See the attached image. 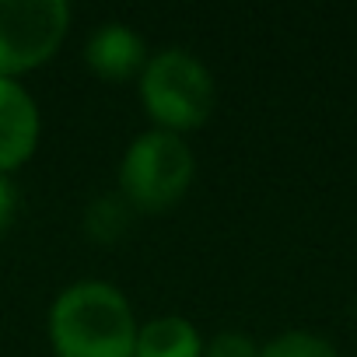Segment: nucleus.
Returning a JSON list of instances; mask_svg holds the SVG:
<instances>
[{
  "instance_id": "nucleus-1",
  "label": "nucleus",
  "mask_w": 357,
  "mask_h": 357,
  "mask_svg": "<svg viewBox=\"0 0 357 357\" xmlns=\"http://www.w3.org/2000/svg\"><path fill=\"white\" fill-rule=\"evenodd\" d=\"M137 329L126 294L109 280L67 284L46 315L56 357H133Z\"/></svg>"
},
{
  "instance_id": "nucleus-2",
  "label": "nucleus",
  "mask_w": 357,
  "mask_h": 357,
  "mask_svg": "<svg viewBox=\"0 0 357 357\" xmlns=\"http://www.w3.org/2000/svg\"><path fill=\"white\" fill-rule=\"evenodd\" d=\"M140 102L158 130L186 133L211 119L218 105V84L211 67L183 46H165L147 56L137 77Z\"/></svg>"
},
{
  "instance_id": "nucleus-3",
  "label": "nucleus",
  "mask_w": 357,
  "mask_h": 357,
  "mask_svg": "<svg viewBox=\"0 0 357 357\" xmlns=\"http://www.w3.org/2000/svg\"><path fill=\"white\" fill-rule=\"evenodd\" d=\"M197 178V154L183 133L144 130L137 133L119 161V193L140 214H158L175 207Z\"/></svg>"
},
{
  "instance_id": "nucleus-4",
  "label": "nucleus",
  "mask_w": 357,
  "mask_h": 357,
  "mask_svg": "<svg viewBox=\"0 0 357 357\" xmlns=\"http://www.w3.org/2000/svg\"><path fill=\"white\" fill-rule=\"evenodd\" d=\"M70 22L67 0H0V77H22L50 63Z\"/></svg>"
},
{
  "instance_id": "nucleus-5",
  "label": "nucleus",
  "mask_w": 357,
  "mask_h": 357,
  "mask_svg": "<svg viewBox=\"0 0 357 357\" xmlns=\"http://www.w3.org/2000/svg\"><path fill=\"white\" fill-rule=\"evenodd\" d=\"M43 137L39 102L18 77H0V172L22 168Z\"/></svg>"
},
{
  "instance_id": "nucleus-6",
  "label": "nucleus",
  "mask_w": 357,
  "mask_h": 357,
  "mask_svg": "<svg viewBox=\"0 0 357 357\" xmlns=\"http://www.w3.org/2000/svg\"><path fill=\"white\" fill-rule=\"evenodd\" d=\"M147 43L126 22H102L84 43L88 67L105 81H133L147 67Z\"/></svg>"
},
{
  "instance_id": "nucleus-7",
  "label": "nucleus",
  "mask_w": 357,
  "mask_h": 357,
  "mask_svg": "<svg viewBox=\"0 0 357 357\" xmlns=\"http://www.w3.org/2000/svg\"><path fill=\"white\" fill-rule=\"evenodd\" d=\"M133 357H204V336L186 315H154L140 322Z\"/></svg>"
},
{
  "instance_id": "nucleus-8",
  "label": "nucleus",
  "mask_w": 357,
  "mask_h": 357,
  "mask_svg": "<svg viewBox=\"0 0 357 357\" xmlns=\"http://www.w3.org/2000/svg\"><path fill=\"white\" fill-rule=\"evenodd\" d=\"M133 218H137L133 204L116 190V193H98L95 200H88V207L81 214V225H84V235L91 242L112 245V242H119L130 231Z\"/></svg>"
},
{
  "instance_id": "nucleus-9",
  "label": "nucleus",
  "mask_w": 357,
  "mask_h": 357,
  "mask_svg": "<svg viewBox=\"0 0 357 357\" xmlns=\"http://www.w3.org/2000/svg\"><path fill=\"white\" fill-rule=\"evenodd\" d=\"M259 357H340L336 347L319 336V333H308V329H287V333H277L270 343L259 347Z\"/></svg>"
},
{
  "instance_id": "nucleus-10",
  "label": "nucleus",
  "mask_w": 357,
  "mask_h": 357,
  "mask_svg": "<svg viewBox=\"0 0 357 357\" xmlns=\"http://www.w3.org/2000/svg\"><path fill=\"white\" fill-rule=\"evenodd\" d=\"M204 357H259V343L242 329H221L211 343H204Z\"/></svg>"
},
{
  "instance_id": "nucleus-11",
  "label": "nucleus",
  "mask_w": 357,
  "mask_h": 357,
  "mask_svg": "<svg viewBox=\"0 0 357 357\" xmlns=\"http://www.w3.org/2000/svg\"><path fill=\"white\" fill-rule=\"evenodd\" d=\"M15 211H18V190H15V183H11V175L0 172V231L11 225Z\"/></svg>"
}]
</instances>
